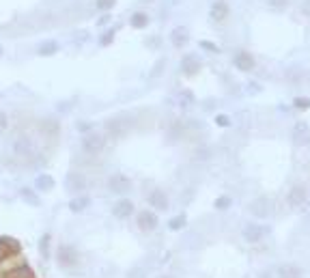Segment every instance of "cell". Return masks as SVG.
I'll return each instance as SVG.
<instances>
[{"label": "cell", "instance_id": "8", "mask_svg": "<svg viewBox=\"0 0 310 278\" xmlns=\"http://www.w3.org/2000/svg\"><path fill=\"white\" fill-rule=\"evenodd\" d=\"M108 188H110V192H114V194H127L129 190H132V181L127 179V177L123 173H117L112 175L110 179H108Z\"/></svg>", "mask_w": 310, "mask_h": 278}, {"label": "cell", "instance_id": "4", "mask_svg": "<svg viewBox=\"0 0 310 278\" xmlns=\"http://www.w3.org/2000/svg\"><path fill=\"white\" fill-rule=\"evenodd\" d=\"M136 224H138L140 231L153 233V231L157 229V224H160L157 211H153V209H140L138 213H136Z\"/></svg>", "mask_w": 310, "mask_h": 278}, {"label": "cell", "instance_id": "38", "mask_svg": "<svg viewBox=\"0 0 310 278\" xmlns=\"http://www.w3.org/2000/svg\"><path fill=\"white\" fill-rule=\"evenodd\" d=\"M78 130H80V132H84V134L93 132V130H91V123H84V121H82V123H78Z\"/></svg>", "mask_w": 310, "mask_h": 278}, {"label": "cell", "instance_id": "5", "mask_svg": "<svg viewBox=\"0 0 310 278\" xmlns=\"http://www.w3.org/2000/svg\"><path fill=\"white\" fill-rule=\"evenodd\" d=\"M112 213H114V218H117V220H127V218H132L134 213H136L134 201H132V198H125V196H121L119 201L114 203Z\"/></svg>", "mask_w": 310, "mask_h": 278}, {"label": "cell", "instance_id": "25", "mask_svg": "<svg viewBox=\"0 0 310 278\" xmlns=\"http://www.w3.org/2000/svg\"><path fill=\"white\" fill-rule=\"evenodd\" d=\"M41 132L46 134V136H56V134L61 132V125H59V121H54V119H46V121H43V127H41Z\"/></svg>", "mask_w": 310, "mask_h": 278}, {"label": "cell", "instance_id": "3", "mask_svg": "<svg viewBox=\"0 0 310 278\" xmlns=\"http://www.w3.org/2000/svg\"><path fill=\"white\" fill-rule=\"evenodd\" d=\"M267 233H269L267 226H263L258 222H248V224H243V229H241V237H243V241H248V244H258V241L265 239Z\"/></svg>", "mask_w": 310, "mask_h": 278}, {"label": "cell", "instance_id": "13", "mask_svg": "<svg viewBox=\"0 0 310 278\" xmlns=\"http://www.w3.org/2000/svg\"><path fill=\"white\" fill-rule=\"evenodd\" d=\"M170 41L175 48H185L187 41H190V31H187V26H175L170 33Z\"/></svg>", "mask_w": 310, "mask_h": 278}, {"label": "cell", "instance_id": "18", "mask_svg": "<svg viewBox=\"0 0 310 278\" xmlns=\"http://www.w3.org/2000/svg\"><path fill=\"white\" fill-rule=\"evenodd\" d=\"M89 205H91V196L78 194V196H74L69 201V211L71 213H82L84 209H89Z\"/></svg>", "mask_w": 310, "mask_h": 278}, {"label": "cell", "instance_id": "34", "mask_svg": "<svg viewBox=\"0 0 310 278\" xmlns=\"http://www.w3.org/2000/svg\"><path fill=\"white\" fill-rule=\"evenodd\" d=\"M127 278H147V272H145V269H138V267H136V269H132V272H127Z\"/></svg>", "mask_w": 310, "mask_h": 278}, {"label": "cell", "instance_id": "11", "mask_svg": "<svg viewBox=\"0 0 310 278\" xmlns=\"http://www.w3.org/2000/svg\"><path fill=\"white\" fill-rule=\"evenodd\" d=\"M149 205L153 207V211H166L170 207V201L164 190L155 188V190H151V194H149Z\"/></svg>", "mask_w": 310, "mask_h": 278}, {"label": "cell", "instance_id": "37", "mask_svg": "<svg viewBox=\"0 0 310 278\" xmlns=\"http://www.w3.org/2000/svg\"><path fill=\"white\" fill-rule=\"evenodd\" d=\"M181 97H183V104H194V95H192L190 91H183Z\"/></svg>", "mask_w": 310, "mask_h": 278}, {"label": "cell", "instance_id": "21", "mask_svg": "<svg viewBox=\"0 0 310 278\" xmlns=\"http://www.w3.org/2000/svg\"><path fill=\"white\" fill-rule=\"evenodd\" d=\"M20 196H22V201L28 203L31 207H39V205H41V198L37 196V190H35V188H22Z\"/></svg>", "mask_w": 310, "mask_h": 278}, {"label": "cell", "instance_id": "20", "mask_svg": "<svg viewBox=\"0 0 310 278\" xmlns=\"http://www.w3.org/2000/svg\"><path fill=\"white\" fill-rule=\"evenodd\" d=\"M0 250H3V256H16L22 248L16 239H9V237H3L0 239Z\"/></svg>", "mask_w": 310, "mask_h": 278}, {"label": "cell", "instance_id": "23", "mask_svg": "<svg viewBox=\"0 0 310 278\" xmlns=\"http://www.w3.org/2000/svg\"><path fill=\"white\" fill-rule=\"evenodd\" d=\"M56 52H59V44L56 41H43V44H39V48H37V54L39 56H54Z\"/></svg>", "mask_w": 310, "mask_h": 278}, {"label": "cell", "instance_id": "24", "mask_svg": "<svg viewBox=\"0 0 310 278\" xmlns=\"http://www.w3.org/2000/svg\"><path fill=\"white\" fill-rule=\"evenodd\" d=\"M129 24L132 28H147L149 26V16L145 11H136L132 18H129Z\"/></svg>", "mask_w": 310, "mask_h": 278}, {"label": "cell", "instance_id": "14", "mask_svg": "<svg viewBox=\"0 0 310 278\" xmlns=\"http://www.w3.org/2000/svg\"><path fill=\"white\" fill-rule=\"evenodd\" d=\"M200 59L198 56H194V54H187L183 56V61H181V71L185 76H196L198 71H200Z\"/></svg>", "mask_w": 310, "mask_h": 278}, {"label": "cell", "instance_id": "33", "mask_svg": "<svg viewBox=\"0 0 310 278\" xmlns=\"http://www.w3.org/2000/svg\"><path fill=\"white\" fill-rule=\"evenodd\" d=\"M289 3L291 0H267V5L271 7V9H286Z\"/></svg>", "mask_w": 310, "mask_h": 278}, {"label": "cell", "instance_id": "39", "mask_svg": "<svg viewBox=\"0 0 310 278\" xmlns=\"http://www.w3.org/2000/svg\"><path fill=\"white\" fill-rule=\"evenodd\" d=\"M162 69H164V59L160 61V65H155V69H153V74H151V76H157V74H162Z\"/></svg>", "mask_w": 310, "mask_h": 278}, {"label": "cell", "instance_id": "22", "mask_svg": "<svg viewBox=\"0 0 310 278\" xmlns=\"http://www.w3.org/2000/svg\"><path fill=\"white\" fill-rule=\"evenodd\" d=\"M13 151H16L18 155H28L33 151V145H31V140L28 138H16V142H13Z\"/></svg>", "mask_w": 310, "mask_h": 278}, {"label": "cell", "instance_id": "7", "mask_svg": "<svg viewBox=\"0 0 310 278\" xmlns=\"http://www.w3.org/2000/svg\"><path fill=\"white\" fill-rule=\"evenodd\" d=\"M228 13H230V7L226 0H215L211 5V9H209V20H211L213 24H222V22H226Z\"/></svg>", "mask_w": 310, "mask_h": 278}, {"label": "cell", "instance_id": "2", "mask_svg": "<svg viewBox=\"0 0 310 278\" xmlns=\"http://www.w3.org/2000/svg\"><path fill=\"white\" fill-rule=\"evenodd\" d=\"M104 147H106V136H104V134H99V132H89V134H84V138H82V149H84V153L97 155V153L104 151Z\"/></svg>", "mask_w": 310, "mask_h": 278}, {"label": "cell", "instance_id": "29", "mask_svg": "<svg viewBox=\"0 0 310 278\" xmlns=\"http://www.w3.org/2000/svg\"><path fill=\"white\" fill-rule=\"evenodd\" d=\"M293 106H295L297 110H308V108H310V97H295Z\"/></svg>", "mask_w": 310, "mask_h": 278}, {"label": "cell", "instance_id": "10", "mask_svg": "<svg viewBox=\"0 0 310 278\" xmlns=\"http://www.w3.org/2000/svg\"><path fill=\"white\" fill-rule=\"evenodd\" d=\"M233 65L239 69V71H252L256 67V61H254V56H252L250 52H246V50H239V52H235L233 56Z\"/></svg>", "mask_w": 310, "mask_h": 278}, {"label": "cell", "instance_id": "44", "mask_svg": "<svg viewBox=\"0 0 310 278\" xmlns=\"http://www.w3.org/2000/svg\"><path fill=\"white\" fill-rule=\"evenodd\" d=\"M0 56H3V46H0Z\"/></svg>", "mask_w": 310, "mask_h": 278}, {"label": "cell", "instance_id": "15", "mask_svg": "<svg viewBox=\"0 0 310 278\" xmlns=\"http://www.w3.org/2000/svg\"><path fill=\"white\" fill-rule=\"evenodd\" d=\"M86 185H89V181H86V177L82 173H71L67 177V190L74 192V194H80Z\"/></svg>", "mask_w": 310, "mask_h": 278}, {"label": "cell", "instance_id": "16", "mask_svg": "<svg viewBox=\"0 0 310 278\" xmlns=\"http://www.w3.org/2000/svg\"><path fill=\"white\" fill-rule=\"evenodd\" d=\"M125 130H127V119L123 117H112L106 123V132L110 136H121V134H125Z\"/></svg>", "mask_w": 310, "mask_h": 278}, {"label": "cell", "instance_id": "42", "mask_svg": "<svg viewBox=\"0 0 310 278\" xmlns=\"http://www.w3.org/2000/svg\"><path fill=\"white\" fill-rule=\"evenodd\" d=\"M108 20H110L108 16H106V18H102V20H99V26H106V22H108Z\"/></svg>", "mask_w": 310, "mask_h": 278}, {"label": "cell", "instance_id": "6", "mask_svg": "<svg viewBox=\"0 0 310 278\" xmlns=\"http://www.w3.org/2000/svg\"><path fill=\"white\" fill-rule=\"evenodd\" d=\"M291 136L297 147H308L310 145V125L306 121H297L291 130Z\"/></svg>", "mask_w": 310, "mask_h": 278}, {"label": "cell", "instance_id": "28", "mask_svg": "<svg viewBox=\"0 0 310 278\" xmlns=\"http://www.w3.org/2000/svg\"><path fill=\"white\" fill-rule=\"evenodd\" d=\"M114 5H117V0H95V7L99 11H110Z\"/></svg>", "mask_w": 310, "mask_h": 278}, {"label": "cell", "instance_id": "40", "mask_svg": "<svg viewBox=\"0 0 310 278\" xmlns=\"http://www.w3.org/2000/svg\"><path fill=\"white\" fill-rule=\"evenodd\" d=\"M200 46H203L205 50H211V52H218V48H215L213 44H207V41H203V44H200Z\"/></svg>", "mask_w": 310, "mask_h": 278}, {"label": "cell", "instance_id": "35", "mask_svg": "<svg viewBox=\"0 0 310 278\" xmlns=\"http://www.w3.org/2000/svg\"><path fill=\"white\" fill-rule=\"evenodd\" d=\"M7 127H9V117H7L5 112L0 110V134L7 132Z\"/></svg>", "mask_w": 310, "mask_h": 278}, {"label": "cell", "instance_id": "45", "mask_svg": "<svg viewBox=\"0 0 310 278\" xmlns=\"http://www.w3.org/2000/svg\"><path fill=\"white\" fill-rule=\"evenodd\" d=\"M0 99H3V93H0Z\"/></svg>", "mask_w": 310, "mask_h": 278}, {"label": "cell", "instance_id": "31", "mask_svg": "<svg viewBox=\"0 0 310 278\" xmlns=\"http://www.w3.org/2000/svg\"><path fill=\"white\" fill-rule=\"evenodd\" d=\"M114 35H117V28H110V31H108V33H104V35H102V39H99V44H102V46L112 44Z\"/></svg>", "mask_w": 310, "mask_h": 278}, {"label": "cell", "instance_id": "30", "mask_svg": "<svg viewBox=\"0 0 310 278\" xmlns=\"http://www.w3.org/2000/svg\"><path fill=\"white\" fill-rule=\"evenodd\" d=\"M230 196H218L215 198V209H228L230 207Z\"/></svg>", "mask_w": 310, "mask_h": 278}, {"label": "cell", "instance_id": "12", "mask_svg": "<svg viewBox=\"0 0 310 278\" xmlns=\"http://www.w3.org/2000/svg\"><path fill=\"white\" fill-rule=\"evenodd\" d=\"M250 211L254 213L256 218H269V216H271V211H273V205H271L269 198L261 196V198H256V201L250 205Z\"/></svg>", "mask_w": 310, "mask_h": 278}, {"label": "cell", "instance_id": "1", "mask_svg": "<svg viewBox=\"0 0 310 278\" xmlns=\"http://www.w3.org/2000/svg\"><path fill=\"white\" fill-rule=\"evenodd\" d=\"M56 261H59V265L63 269H76L78 263H80V254L74 246L69 244H61L59 250H56Z\"/></svg>", "mask_w": 310, "mask_h": 278}, {"label": "cell", "instance_id": "41", "mask_svg": "<svg viewBox=\"0 0 310 278\" xmlns=\"http://www.w3.org/2000/svg\"><path fill=\"white\" fill-rule=\"evenodd\" d=\"M258 278H276V274L269 272V269H267V272H261V276H258Z\"/></svg>", "mask_w": 310, "mask_h": 278}, {"label": "cell", "instance_id": "27", "mask_svg": "<svg viewBox=\"0 0 310 278\" xmlns=\"http://www.w3.org/2000/svg\"><path fill=\"white\" fill-rule=\"evenodd\" d=\"M185 224H187V218H185V213H179V216L170 218V222H168V229H170V231H181Z\"/></svg>", "mask_w": 310, "mask_h": 278}, {"label": "cell", "instance_id": "43", "mask_svg": "<svg viewBox=\"0 0 310 278\" xmlns=\"http://www.w3.org/2000/svg\"><path fill=\"white\" fill-rule=\"evenodd\" d=\"M155 278H172L170 274H160V276H155Z\"/></svg>", "mask_w": 310, "mask_h": 278}, {"label": "cell", "instance_id": "26", "mask_svg": "<svg viewBox=\"0 0 310 278\" xmlns=\"http://www.w3.org/2000/svg\"><path fill=\"white\" fill-rule=\"evenodd\" d=\"M50 246H52V235L43 233L41 235V241H39V252H41L43 259H48V256H50Z\"/></svg>", "mask_w": 310, "mask_h": 278}, {"label": "cell", "instance_id": "32", "mask_svg": "<svg viewBox=\"0 0 310 278\" xmlns=\"http://www.w3.org/2000/svg\"><path fill=\"white\" fill-rule=\"evenodd\" d=\"M194 158H196L198 162H205V160H209L211 158V151H209V149H205V147H200L196 153H194Z\"/></svg>", "mask_w": 310, "mask_h": 278}, {"label": "cell", "instance_id": "19", "mask_svg": "<svg viewBox=\"0 0 310 278\" xmlns=\"http://www.w3.org/2000/svg\"><path fill=\"white\" fill-rule=\"evenodd\" d=\"M54 185H56L54 177L48 173H41V175H37V179H35V190L37 192H50Z\"/></svg>", "mask_w": 310, "mask_h": 278}, {"label": "cell", "instance_id": "17", "mask_svg": "<svg viewBox=\"0 0 310 278\" xmlns=\"http://www.w3.org/2000/svg\"><path fill=\"white\" fill-rule=\"evenodd\" d=\"M304 272H301L299 265L295 263H282L278 269H276V278H301Z\"/></svg>", "mask_w": 310, "mask_h": 278}, {"label": "cell", "instance_id": "36", "mask_svg": "<svg viewBox=\"0 0 310 278\" xmlns=\"http://www.w3.org/2000/svg\"><path fill=\"white\" fill-rule=\"evenodd\" d=\"M215 125H220V127H228L230 125V119L226 115H218L215 117Z\"/></svg>", "mask_w": 310, "mask_h": 278}, {"label": "cell", "instance_id": "9", "mask_svg": "<svg viewBox=\"0 0 310 278\" xmlns=\"http://www.w3.org/2000/svg\"><path fill=\"white\" fill-rule=\"evenodd\" d=\"M308 201V190L306 185H293V188L289 190V194H286V203H289V207H301Z\"/></svg>", "mask_w": 310, "mask_h": 278}]
</instances>
